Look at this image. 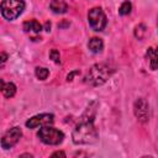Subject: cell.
I'll use <instances>...</instances> for the list:
<instances>
[{
    "label": "cell",
    "mask_w": 158,
    "mask_h": 158,
    "mask_svg": "<svg viewBox=\"0 0 158 158\" xmlns=\"http://www.w3.org/2000/svg\"><path fill=\"white\" fill-rule=\"evenodd\" d=\"M98 137L99 135L93 120L88 118H81L72 133V138L75 144H93L98 141Z\"/></svg>",
    "instance_id": "cell-1"
},
{
    "label": "cell",
    "mask_w": 158,
    "mask_h": 158,
    "mask_svg": "<svg viewBox=\"0 0 158 158\" xmlns=\"http://www.w3.org/2000/svg\"><path fill=\"white\" fill-rule=\"evenodd\" d=\"M114 72H115V68L111 67L109 63H98L89 69V72L84 78V81L89 85L99 86V85H102L112 75Z\"/></svg>",
    "instance_id": "cell-2"
},
{
    "label": "cell",
    "mask_w": 158,
    "mask_h": 158,
    "mask_svg": "<svg viewBox=\"0 0 158 158\" xmlns=\"http://www.w3.org/2000/svg\"><path fill=\"white\" fill-rule=\"evenodd\" d=\"M25 10V2L22 0H2L1 1V15L4 19L12 21L17 19Z\"/></svg>",
    "instance_id": "cell-3"
},
{
    "label": "cell",
    "mask_w": 158,
    "mask_h": 158,
    "mask_svg": "<svg viewBox=\"0 0 158 158\" xmlns=\"http://www.w3.org/2000/svg\"><path fill=\"white\" fill-rule=\"evenodd\" d=\"M37 137L46 144L49 146H57L59 143L63 142L64 139V133L54 127H51L49 125L47 126H42V128H40Z\"/></svg>",
    "instance_id": "cell-4"
},
{
    "label": "cell",
    "mask_w": 158,
    "mask_h": 158,
    "mask_svg": "<svg viewBox=\"0 0 158 158\" xmlns=\"http://www.w3.org/2000/svg\"><path fill=\"white\" fill-rule=\"evenodd\" d=\"M88 22H89V26L99 32V31H102L106 26V16L102 11L101 7H93L89 10L88 12Z\"/></svg>",
    "instance_id": "cell-5"
},
{
    "label": "cell",
    "mask_w": 158,
    "mask_h": 158,
    "mask_svg": "<svg viewBox=\"0 0 158 158\" xmlns=\"http://www.w3.org/2000/svg\"><path fill=\"white\" fill-rule=\"evenodd\" d=\"M22 136V131L20 127H12L10 128L1 138V147L4 149H9V148H12L21 138Z\"/></svg>",
    "instance_id": "cell-6"
},
{
    "label": "cell",
    "mask_w": 158,
    "mask_h": 158,
    "mask_svg": "<svg viewBox=\"0 0 158 158\" xmlns=\"http://www.w3.org/2000/svg\"><path fill=\"white\" fill-rule=\"evenodd\" d=\"M133 112H135V116L137 117V120L139 122L144 123V122L148 121V118H149V105L146 101V99L139 98L135 101Z\"/></svg>",
    "instance_id": "cell-7"
},
{
    "label": "cell",
    "mask_w": 158,
    "mask_h": 158,
    "mask_svg": "<svg viewBox=\"0 0 158 158\" xmlns=\"http://www.w3.org/2000/svg\"><path fill=\"white\" fill-rule=\"evenodd\" d=\"M54 121V116L52 114H40L36 115L33 117H31L30 120L26 121V127L28 128H36L38 126H47V125H52Z\"/></svg>",
    "instance_id": "cell-8"
},
{
    "label": "cell",
    "mask_w": 158,
    "mask_h": 158,
    "mask_svg": "<svg viewBox=\"0 0 158 158\" xmlns=\"http://www.w3.org/2000/svg\"><path fill=\"white\" fill-rule=\"evenodd\" d=\"M49 9L54 14H65L68 10V4L65 0H52L49 4Z\"/></svg>",
    "instance_id": "cell-9"
},
{
    "label": "cell",
    "mask_w": 158,
    "mask_h": 158,
    "mask_svg": "<svg viewBox=\"0 0 158 158\" xmlns=\"http://www.w3.org/2000/svg\"><path fill=\"white\" fill-rule=\"evenodd\" d=\"M146 56L149 59V67L152 70H157L158 69V47L157 48H148L146 52Z\"/></svg>",
    "instance_id": "cell-10"
},
{
    "label": "cell",
    "mask_w": 158,
    "mask_h": 158,
    "mask_svg": "<svg viewBox=\"0 0 158 158\" xmlns=\"http://www.w3.org/2000/svg\"><path fill=\"white\" fill-rule=\"evenodd\" d=\"M88 47L93 53H100L104 48V42L99 37H93V38H90V41L88 43Z\"/></svg>",
    "instance_id": "cell-11"
},
{
    "label": "cell",
    "mask_w": 158,
    "mask_h": 158,
    "mask_svg": "<svg viewBox=\"0 0 158 158\" xmlns=\"http://www.w3.org/2000/svg\"><path fill=\"white\" fill-rule=\"evenodd\" d=\"M1 91L4 94L5 98H12L15 94H16V86L14 83H5L2 79H1Z\"/></svg>",
    "instance_id": "cell-12"
},
{
    "label": "cell",
    "mask_w": 158,
    "mask_h": 158,
    "mask_svg": "<svg viewBox=\"0 0 158 158\" xmlns=\"http://www.w3.org/2000/svg\"><path fill=\"white\" fill-rule=\"evenodd\" d=\"M42 28H43V27H42V25H41L38 21H36V20L26 21V22L23 23V30H25L26 32L38 33V32H41V30H42Z\"/></svg>",
    "instance_id": "cell-13"
},
{
    "label": "cell",
    "mask_w": 158,
    "mask_h": 158,
    "mask_svg": "<svg viewBox=\"0 0 158 158\" xmlns=\"http://www.w3.org/2000/svg\"><path fill=\"white\" fill-rule=\"evenodd\" d=\"M35 74H36V77H37L40 80H44V79H47V77L49 75V70H48L47 68L37 67L36 70H35Z\"/></svg>",
    "instance_id": "cell-14"
},
{
    "label": "cell",
    "mask_w": 158,
    "mask_h": 158,
    "mask_svg": "<svg viewBox=\"0 0 158 158\" xmlns=\"http://www.w3.org/2000/svg\"><path fill=\"white\" fill-rule=\"evenodd\" d=\"M131 9H132L131 2H130V1H125V2H122V5H121L120 9H118V14L122 15V16L128 15V14L131 12Z\"/></svg>",
    "instance_id": "cell-15"
},
{
    "label": "cell",
    "mask_w": 158,
    "mask_h": 158,
    "mask_svg": "<svg viewBox=\"0 0 158 158\" xmlns=\"http://www.w3.org/2000/svg\"><path fill=\"white\" fill-rule=\"evenodd\" d=\"M144 33H146V26L143 23H139L138 26H136V28H135V36H136V38L142 40L143 36H144Z\"/></svg>",
    "instance_id": "cell-16"
},
{
    "label": "cell",
    "mask_w": 158,
    "mask_h": 158,
    "mask_svg": "<svg viewBox=\"0 0 158 158\" xmlns=\"http://www.w3.org/2000/svg\"><path fill=\"white\" fill-rule=\"evenodd\" d=\"M49 58L54 62V63H60V56H59V52L57 49H51L49 52Z\"/></svg>",
    "instance_id": "cell-17"
},
{
    "label": "cell",
    "mask_w": 158,
    "mask_h": 158,
    "mask_svg": "<svg viewBox=\"0 0 158 158\" xmlns=\"http://www.w3.org/2000/svg\"><path fill=\"white\" fill-rule=\"evenodd\" d=\"M51 157H62V158H65V153H64V152H62V151H57V152L52 153V156H51Z\"/></svg>",
    "instance_id": "cell-18"
},
{
    "label": "cell",
    "mask_w": 158,
    "mask_h": 158,
    "mask_svg": "<svg viewBox=\"0 0 158 158\" xmlns=\"http://www.w3.org/2000/svg\"><path fill=\"white\" fill-rule=\"evenodd\" d=\"M78 73H79V72H78V70H75V72H73V73L68 74V77H67V80H68V81H72V80H73V77H74L75 74H78Z\"/></svg>",
    "instance_id": "cell-19"
},
{
    "label": "cell",
    "mask_w": 158,
    "mask_h": 158,
    "mask_svg": "<svg viewBox=\"0 0 158 158\" xmlns=\"http://www.w3.org/2000/svg\"><path fill=\"white\" fill-rule=\"evenodd\" d=\"M6 59H7V54H6L5 52H2V53H1V64H4V63L6 62Z\"/></svg>",
    "instance_id": "cell-20"
},
{
    "label": "cell",
    "mask_w": 158,
    "mask_h": 158,
    "mask_svg": "<svg viewBox=\"0 0 158 158\" xmlns=\"http://www.w3.org/2000/svg\"><path fill=\"white\" fill-rule=\"evenodd\" d=\"M44 28H46V31H49V30H51V23H49V22H46Z\"/></svg>",
    "instance_id": "cell-21"
},
{
    "label": "cell",
    "mask_w": 158,
    "mask_h": 158,
    "mask_svg": "<svg viewBox=\"0 0 158 158\" xmlns=\"http://www.w3.org/2000/svg\"><path fill=\"white\" fill-rule=\"evenodd\" d=\"M21 157H32V156H31V154H22Z\"/></svg>",
    "instance_id": "cell-22"
},
{
    "label": "cell",
    "mask_w": 158,
    "mask_h": 158,
    "mask_svg": "<svg viewBox=\"0 0 158 158\" xmlns=\"http://www.w3.org/2000/svg\"><path fill=\"white\" fill-rule=\"evenodd\" d=\"M157 27H158V19H157Z\"/></svg>",
    "instance_id": "cell-23"
}]
</instances>
